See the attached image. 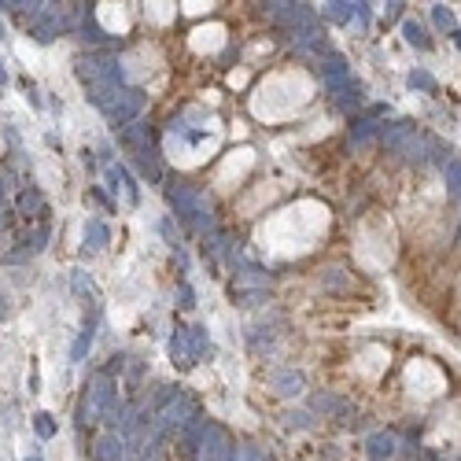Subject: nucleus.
Masks as SVG:
<instances>
[{"mask_svg": "<svg viewBox=\"0 0 461 461\" xmlns=\"http://www.w3.org/2000/svg\"><path fill=\"white\" fill-rule=\"evenodd\" d=\"M140 104H144V96H140V93H133V89H126V93H119V89H114V96H111L107 104H104V111H107V114H111V119L119 122V126H126V122H130L133 114L140 111Z\"/></svg>", "mask_w": 461, "mask_h": 461, "instance_id": "obj_1", "label": "nucleus"}, {"mask_svg": "<svg viewBox=\"0 0 461 461\" xmlns=\"http://www.w3.org/2000/svg\"><path fill=\"white\" fill-rule=\"evenodd\" d=\"M107 236H111L107 225L100 222V218H93V222L85 225V251H100V248L107 244Z\"/></svg>", "mask_w": 461, "mask_h": 461, "instance_id": "obj_2", "label": "nucleus"}, {"mask_svg": "<svg viewBox=\"0 0 461 461\" xmlns=\"http://www.w3.org/2000/svg\"><path fill=\"white\" fill-rule=\"evenodd\" d=\"M96 461H122V443L107 435V439L96 443Z\"/></svg>", "mask_w": 461, "mask_h": 461, "instance_id": "obj_3", "label": "nucleus"}, {"mask_svg": "<svg viewBox=\"0 0 461 461\" xmlns=\"http://www.w3.org/2000/svg\"><path fill=\"white\" fill-rule=\"evenodd\" d=\"M33 432L41 435V439H52V435L59 432V425H56L52 414H45V409H41V414H33Z\"/></svg>", "mask_w": 461, "mask_h": 461, "instance_id": "obj_4", "label": "nucleus"}, {"mask_svg": "<svg viewBox=\"0 0 461 461\" xmlns=\"http://www.w3.org/2000/svg\"><path fill=\"white\" fill-rule=\"evenodd\" d=\"M70 288L78 292L82 299H93V303H96V288H93V280H89L82 270H74V273H70Z\"/></svg>", "mask_w": 461, "mask_h": 461, "instance_id": "obj_5", "label": "nucleus"}, {"mask_svg": "<svg viewBox=\"0 0 461 461\" xmlns=\"http://www.w3.org/2000/svg\"><path fill=\"white\" fill-rule=\"evenodd\" d=\"M89 347H93V325H89L78 340H74V347H70V362H82V358L89 354Z\"/></svg>", "mask_w": 461, "mask_h": 461, "instance_id": "obj_6", "label": "nucleus"}, {"mask_svg": "<svg viewBox=\"0 0 461 461\" xmlns=\"http://www.w3.org/2000/svg\"><path fill=\"white\" fill-rule=\"evenodd\" d=\"M45 203H41V196H37V188H22V196H19V211L22 214H30V211H41Z\"/></svg>", "mask_w": 461, "mask_h": 461, "instance_id": "obj_7", "label": "nucleus"}, {"mask_svg": "<svg viewBox=\"0 0 461 461\" xmlns=\"http://www.w3.org/2000/svg\"><path fill=\"white\" fill-rule=\"evenodd\" d=\"M391 435H373V439H369V451H373V458H388L391 454Z\"/></svg>", "mask_w": 461, "mask_h": 461, "instance_id": "obj_8", "label": "nucleus"}, {"mask_svg": "<svg viewBox=\"0 0 461 461\" xmlns=\"http://www.w3.org/2000/svg\"><path fill=\"white\" fill-rule=\"evenodd\" d=\"M299 377L296 373H277V388H285V391H280V395H292V391H299Z\"/></svg>", "mask_w": 461, "mask_h": 461, "instance_id": "obj_9", "label": "nucleus"}, {"mask_svg": "<svg viewBox=\"0 0 461 461\" xmlns=\"http://www.w3.org/2000/svg\"><path fill=\"white\" fill-rule=\"evenodd\" d=\"M45 240H48V229L41 225V229L33 233V244H30V251H41V248H45Z\"/></svg>", "mask_w": 461, "mask_h": 461, "instance_id": "obj_10", "label": "nucleus"}, {"mask_svg": "<svg viewBox=\"0 0 461 461\" xmlns=\"http://www.w3.org/2000/svg\"><path fill=\"white\" fill-rule=\"evenodd\" d=\"M406 33H409V41H414V45H428L425 37H421V27H414V22H409V27H406Z\"/></svg>", "mask_w": 461, "mask_h": 461, "instance_id": "obj_11", "label": "nucleus"}, {"mask_svg": "<svg viewBox=\"0 0 461 461\" xmlns=\"http://www.w3.org/2000/svg\"><path fill=\"white\" fill-rule=\"evenodd\" d=\"M409 85H417V89H432V78H428V74H414V78H409Z\"/></svg>", "mask_w": 461, "mask_h": 461, "instance_id": "obj_12", "label": "nucleus"}, {"mask_svg": "<svg viewBox=\"0 0 461 461\" xmlns=\"http://www.w3.org/2000/svg\"><path fill=\"white\" fill-rule=\"evenodd\" d=\"M8 314H11V306H8V299H4V296H0V322H4Z\"/></svg>", "mask_w": 461, "mask_h": 461, "instance_id": "obj_13", "label": "nucleus"}, {"mask_svg": "<svg viewBox=\"0 0 461 461\" xmlns=\"http://www.w3.org/2000/svg\"><path fill=\"white\" fill-rule=\"evenodd\" d=\"M8 85V70H4V63H0V89Z\"/></svg>", "mask_w": 461, "mask_h": 461, "instance_id": "obj_14", "label": "nucleus"}, {"mask_svg": "<svg viewBox=\"0 0 461 461\" xmlns=\"http://www.w3.org/2000/svg\"><path fill=\"white\" fill-rule=\"evenodd\" d=\"M27 461H45V458H41V454H30V458H27Z\"/></svg>", "mask_w": 461, "mask_h": 461, "instance_id": "obj_15", "label": "nucleus"}]
</instances>
